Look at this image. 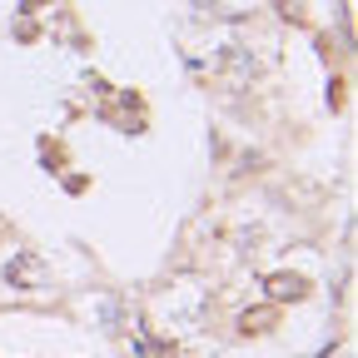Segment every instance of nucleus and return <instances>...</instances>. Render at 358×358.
<instances>
[{"label": "nucleus", "instance_id": "f257e3e1", "mask_svg": "<svg viewBox=\"0 0 358 358\" xmlns=\"http://www.w3.org/2000/svg\"><path fill=\"white\" fill-rule=\"evenodd\" d=\"M6 279H10V284H20V289H35V284L45 279V264H40V259H20V264H10V268H6Z\"/></svg>", "mask_w": 358, "mask_h": 358}, {"label": "nucleus", "instance_id": "f03ea898", "mask_svg": "<svg viewBox=\"0 0 358 358\" xmlns=\"http://www.w3.org/2000/svg\"><path fill=\"white\" fill-rule=\"evenodd\" d=\"M268 294H274V299H299V294H303V284H299L294 274H274V284H268Z\"/></svg>", "mask_w": 358, "mask_h": 358}]
</instances>
